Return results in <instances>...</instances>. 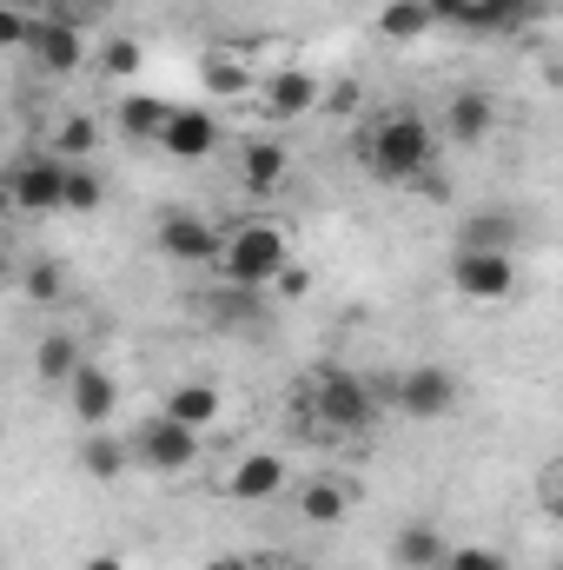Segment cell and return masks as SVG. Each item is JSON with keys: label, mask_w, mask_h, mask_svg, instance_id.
Segmentation results:
<instances>
[{"label": "cell", "mask_w": 563, "mask_h": 570, "mask_svg": "<svg viewBox=\"0 0 563 570\" xmlns=\"http://www.w3.org/2000/svg\"><path fill=\"white\" fill-rule=\"evenodd\" d=\"M358 159L385 186H418V179H431V166H437V127L424 120L418 107H378L358 127Z\"/></svg>", "instance_id": "1"}, {"label": "cell", "mask_w": 563, "mask_h": 570, "mask_svg": "<svg viewBox=\"0 0 563 570\" xmlns=\"http://www.w3.org/2000/svg\"><path fill=\"white\" fill-rule=\"evenodd\" d=\"M292 392H305V412L325 431H338V438H365V431L378 425V405H385L378 385L358 379V372H345V365H325V372H312Z\"/></svg>", "instance_id": "2"}, {"label": "cell", "mask_w": 563, "mask_h": 570, "mask_svg": "<svg viewBox=\"0 0 563 570\" xmlns=\"http://www.w3.org/2000/svg\"><path fill=\"white\" fill-rule=\"evenodd\" d=\"M213 266L226 273V285H259L266 292L292 266V239H285L279 219H239V226H226Z\"/></svg>", "instance_id": "3"}, {"label": "cell", "mask_w": 563, "mask_h": 570, "mask_svg": "<svg viewBox=\"0 0 563 570\" xmlns=\"http://www.w3.org/2000/svg\"><path fill=\"white\" fill-rule=\"evenodd\" d=\"M20 53L33 60V73H53V80L80 73V67H87V27H80V13H73L67 0H53L47 13H33V20H27Z\"/></svg>", "instance_id": "4"}, {"label": "cell", "mask_w": 563, "mask_h": 570, "mask_svg": "<svg viewBox=\"0 0 563 570\" xmlns=\"http://www.w3.org/2000/svg\"><path fill=\"white\" fill-rule=\"evenodd\" d=\"M60 186H67V159L60 153H20L7 173H0V199L20 213V219H47L60 213Z\"/></svg>", "instance_id": "5"}, {"label": "cell", "mask_w": 563, "mask_h": 570, "mask_svg": "<svg viewBox=\"0 0 563 570\" xmlns=\"http://www.w3.org/2000/svg\"><path fill=\"white\" fill-rule=\"evenodd\" d=\"M378 399H385V405H398L405 419H451V412H457V399H464V385H457V372H444V365H412V372L385 379V385H378Z\"/></svg>", "instance_id": "6"}, {"label": "cell", "mask_w": 563, "mask_h": 570, "mask_svg": "<svg viewBox=\"0 0 563 570\" xmlns=\"http://www.w3.org/2000/svg\"><path fill=\"white\" fill-rule=\"evenodd\" d=\"M127 458H134L140 471L179 478V471H192V464H199V431L179 425V419H166V412H152V419L127 438Z\"/></svg>", "instance_id": "7"}, {"label": "cell", "mask_w": 563, "mask_h": 570, "mask_svg": "<svg viewBox=\"0 0 563 570\" xmlns=\"http://www.w3.org/2000/svg\"><path fill=\"white\" fill-rule=\"evenodd\" d=\"M451 285L464 292V298H477V305H497V298H517L524 292V266H517V253H451Z\"/></svg>", "instance_id": "8"}, {"label": "cell", "mask_w": 563, "mask_h": 570, "mask_svg": "<svg viewBox=\"0 0 563 570\" xmlns=\"http://www.w3.org/2000/svg\"><path fill=\"white\" fill-rule=\"evenodd\" d=\"M219 226L206 219V213H186V206H172V213H159V226H152V246L166 253V259H179V266H213L219 259Z\"/></svg>", "instance_id": "9"}, {"label": "cell", "mask_w": 563, "mask_h": 570, "mask_svg": "<svg viewBox=\"0 0 563 570\" xmlns=\"http://www.w3.org/2000/svg\"><path fill=\"white\" fill-rule=\"evenodd\" d=\"M557 0H471L464 13V33H484V40H517L531 33L537 20H551Z\"/></svg>", "instance_id": "10"}, {"label": "cell", "mask_w": 563, "mask_h": 570, "mask_svg": "<svg viewBox=\"0 0 563 570\" xmlns=\"http://www.w3.org/2000/svg\"><path fill=\"white\" fill-rule=\"evenodd\" d=\"M152 146L172 153V159H213L219 153V114L213 107H172Z\"/></svg>", "instance_id": "11"}, {"label": "cell", "mask_w": 563, "mask_h": 570, "mask_svg": "<svg viewBox=\"0 0 563 570\" xmlns=\"http://www.w3.org/2000/svg\"><path fill=\"white\" fill-rule=\"evenodd\" d=\"M199 312H206L213 325H226V332H266V325H273V305H266L259 285H213V292L199 298Z\"/></svg>", "instance_id": "12"}, {"label": "cell", "mask_w": 563, "mask_h": 570, "mask_svg": "<svg viewBox=\"0 0 563 570\" xmlns=\"http://www.w3.org/2000/svg\"><path fill=\"white\" fill-rule=\"evenodd\" d=\"M226 491H233L239 504H273V498H285V491H292V464H285L279 451H246V458L233 464Z\"/></svg>", "instance_id": "13"}, {"label": "cell", "mask_w": 563, "mask_h": 570, "mask_svg": "<svg viewBox=\"0 0 563 570\" xmlns=\"http://www.w3.org/2000/svg\"><path fill=\"white\" fill-rule=\"evenodd\" d=\"M491 127H497V100L484 94V87H457L451 100H444V120H437V134L457 146H484L491 140Z\"/></svg>", "instance_id": "14"}, {"label": "cell", "mask_w": 563, "mask_h": 570, "mask_svg": "<svg viewBox=\"0 0 563 570\" xmlns=\"http://www.w3.org/2000/svg\"><path fill=\"white\" fill-rule=\"evenodd\" d=\"M259 107H266V120H298V114H312V107H318V73H305V67L259 73Z\"/></svg>", "instance_id": "15"}, {"label": "cell", "mask_w": 563, "mask_h": 570, "mask_svg": "<svg viewBox=\"0 0 563 570\" xmlns=\"http://www.w3.org/2000/svg\"><path fill=\"white\" fill-rule=\"evenodd\" d=\"M457 246H464V253H517V246H524V213L484 206V213H471V219L457 226Z\"/></svg>", "instance_id": "16"}, {"label": "cell", "mask_w": 563, "mask_h": 570, "mask_svg": "<svg viewBox=\"0 0 563 570\" xmlns=\"http://www.w3.org/2000/svg\"><path fill=\"white\" fill-rule=\"evenodd\" d=\"M285 179H292V153H285V140H246L239 146V186H246L253 199L285 193Z\"/></svg>", "instance_id": "17"}, {"label": "cell", "mask_w": 563, "mask_h": 570, "mask_svg": "<svg viewBox=\"0 0 563 570\" xmlns=\"http://www.w3.org/2000/svg\"><path fill=\"white\" fill-rule=\"evenodd\" d=\"M67 405H73V419L87 431H100L107 419H113V405H120V385H113V372H100L93 358L67 379Z\"/></svg>", "instance_id": "18"}, {"label": "cell", "mask_w": 563, "mask_h": 570, "mask_svg": "<svg viewBox=\"0 0 563 570\" xmlns=\"http://www.w3.org/2000/svg\"><path fill=\"white\" fill-rule=\"evenodd\" d=\"M352 504H358V484H345V478H305V484H298V518H305L312 531L345 524Z\"/></svg>", "instance_id": "19"}, {"label": "cell", "mask_w": 563, "mask_h": 570, "mask_svg": "<svg viewBox=\"0 0 563 570\" xmlns=\"http://www.w3.org/2000/svg\"><path fill=\"white\" fill-rule=\"evenodd\" d=\"M166 419H179V425H192L199 438L219 425V412H226V399H219V385L213 379H179L172 392H166V405H159Z\"/></svg>", "instance_id": "20"}, {"label": "cell", "mask_w": 563, "mask_h": 570, "mask_svg": "<svg viewBox=\"0 0 563 570\" xmlns=\"http://www.w3.org/2000/svg\"><path fill=\"white\" fill-rule=\"evenodd\" d=\"M87 365V345L73 338V332H40L33 338V379L40 385H53V392H67V379Z\"/></svg>", "instance_id": "21"}, {"label": "cell", "mask_w": 563, "mask_h": 570, "mask_svg": "<svg viewBox=\"0 0 563 570\" xmlns=\"http://www.w3.org/2000/svg\"><path fill=\"white\" fill-rule=\"evenodd\" d=\"M451 551V538L431 524V518H418V524H405L398 538H392V564L398 570H437V558Z\"/></svg>", "instance_id": "22"}, {"label": "cell", "mask_w": 563, "mask_h": 570, "mask_svg": "<svg viewBox=\"0 0 563 570\" xmlns=\"http://www.w3.org/2000/svg\"><path fill=\"white\" fill-rule=\"evenodd\" d=\"M134 458H127V438H113V431H87V444H80V471L93 478V484H113L120 471H127Z\"/></svg>", "instance_id": "23"}, {"label": "cell", "mask_w": 563, "mask_h": 570, "mask_svg": "<svg viewBox=\"0 0 563 570\" xmlns=\"http://www.w3.org/2000/svg\"><path fill=\"white\" fill-rule=\"evenodd\" d=\"M107 206V179L93 173V159H67V186H60V213H100Z\"/></svg>", "instance_id": "24"}, {"label": "cell", "mask_w": 563, "mask_h": 570, "mask_svg": "<svg viewBox=\"0 0 563 570\" xmlns=\"http://www.w3.org/2000/svg\"><path fill=\"white\" fill-rule=\"evenodd\" d=\"M20 292H27L33 305H60V298H67V266H60V259H27V266H20Z\"/></svg>", "instance_id": "25"}, {"label": "cell", "mask_w": 563, "mask_h": 570, "mask_svg": "<svg viewBox=\"0 0 563 570\" xmlns=\"http://www.w3.org/2000/svg\"><path fill=\"white\" fill-rule=\"evenodd\" d=\"M378 33H385V40H418V33H431L424 0H385V7H378Z\"/></svg>", "instance_id": "26"}, {"label": "cell", "mask_w": 563, "mask_h": 570, "mask_svg": "<svg viewBox=\"0 0 563 570\" xmlns=\"http://www.w3.org/2000/svg\"><path fill=\"white\" fill-rule=\"evenodd\" d=\"M93 146H100V120H93V114H67L47 153H60V159H93Z\"/></svg>", "instance_id": "27"}, {"label": "cell", "mask_w": 563, "mask_h": 570, "mask_svg": "<svg viewBox=\"0 0 563 570\" xmlns=\"http://www.w3.org/2000/svg\"><path fill=\"white\" fill-rule=\"evenodd\" d=\"M166 100H152V94H134V100H120V127L134 134V140H159V127H166Z\"/></svg>", "instance_id": "28"}, {"label": "cell", "mask_w": 563, "mask_h": 570, "mask_svg": "<svg viewBox=\"0 0 563 570\" xmlns=\"http://www.w3.org/2000/svg\"><path fill=\"white\" fill-rule=\"evenodd\" d=\"M206 87H213V94H246V87H253V67L233 60V53H213V60H206Z\"/></svg>", "instance_id": "29"}, {"label": "cell", "mask_w": 563, "mask_h": 570, "mask_svg": "<svg viewBox=\"0 0 563 570\" xmlns=\"http://www.w3.org/2000/svg\"><path fill=\"white\" fill-rule=\"evenodd\" d=\"M437 570H511L491 544H451L444 558H437Z\"/></svg>", "instance_id": "30"}, {"label": "cell", "mask_w": 563, "mask_h": 570, "mask_svg": "<svg viewBox=\"0 0 563 570\" xmlns=\"http://www.w3.org/2000/svg\"><path fill=\"white\" fill-rule=\"evenodd\" d=\"M100 73H113V80H127V73H140V40H134V33H120V40H107V47H100Z\"/></svg>", "instance_id": "31"}, {"label": "cell", "mask_w": 563, "mask_h": 570, "mask_svg": "<svg viewBox=\"0 0 563 570\" xmlns=\"http://www.w3.org/2000/svg\"><path fill=\"white\" fill-rule=\"evenodd\" d=\"M20 40H27V13H13L0 0V53H20Z\"/></svg>", "instance_id": "32"}, {"label": "cell", "mask_w": 563, "mask_h": 570, "mask_svg": "<svg viewBox=\"0 0 563 570\" xmlns=\"http://www.w3.org/2000/svg\"><path fill=\"white\" fill-rule=\"evenodd\" d=\"M424 13H431V27H464L471 0H424Z\"/></svg>", "instance_id": "33"}, {"label": "cell", "mask_w": 563, "mask_h": 570, "mask_svg": "<svg viewBox=\"0 0 563 570\" xmlns=\"http://www.w3.org/2000/svg\"><path fill=\"white\" fill-rule=\"evenodd\" d=\"M285 292V298H305V292H312V273H305V266H285L279 279H273Z\"/></svg>", "instance_id": "34"}, {"label": "cell", "mask_w": 563, "mask_h": 570, "mask_svg": "<svg viewBox=\"0 0 563 570\" xmlns=\"http://www.w3.org/2000/svg\"><path fill=\"white\" fill-rule=\"evenodd\" d=\"M199 570H259L253 558H239V551H226V558H206Z\"/></svg>", "instance_id": "35"}, {"label": "cell", "mask_w": 563, "mask_h": 570, "mask_svg": "<svg viewBox=\"0 0 563 570\" xmlns=\"http://www.w3.org/2000/svg\"><path fill=\"white\" fill-rule=\"evenodd\" d=\"M80 570H127V558H120V551H93Z\"/></svg>", "instance_id": "36"}, {"label": "cell", "mask_w": 563, "mask_h": 570, "mask_svg": "<svg viewBox=\"0 0 563 570\" xmlns=\"http://www.w3.org/2000/svg\"><path fill=\"white\" fill-rule=\"evenodd\" d=\"M7 7H13V13H27V20H33V13H47V7H53V0H7Z\"/></svg>", "instance_id": "37"}, {"label": "cell", "mask_w": 563, "mask_h": 570, "mask_svg": "<svg viewBox=\"0 0 563 570\" xmlns=\"http://www.w3.org/2000/svg\"><path fill=\"white\" fill-rule=\"evenodd\" d=\"M107 7H113V0H73V13H80V20H93V13H107Z\"/></svg>", "instance_id": "38"}, {"label": "cell", "mask_w": 563, "mask_h": 570, "mask_svg": "<svg viewBox=\"0 0 563 570\" xmlns=\"http://www.w3.org/2000/svg\"><path fill=\"white\" fill-rule=\"evenodd\" d=\"M13 279V253H7V246H0V285Z\"/></svg>", "instance_id": "39"}, {"label": "cell", "mask_w": 563, "mask_h": 570, "mask_svg": "<svg viewBox=\"0 0 563 570\" xmlns=\"http://www.w3.org/2000/svg\"><path fill=\"white\" fill-rule=\"evenodd\" d=\"M0 134H7V114H0Z\"/></svg>", "instance_id": "40"}]
</instances>
